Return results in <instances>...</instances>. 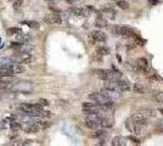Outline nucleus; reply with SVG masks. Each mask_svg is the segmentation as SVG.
<instances>
[{
  "instance_id": "1",
  "label": "nucleus",
  "mask_w": 163,
  "mask_h": 146,
  "mask_svg": "<svg viewBox=\"0 0 163 146\" xmlns=\"http://www.w3.org/2000/svg\"><path fill=\"white\" fill-rule=\"evenodd\" d=\"M102 112H105L102 106L96 102H84L83 104L84 115H101Z\"/></svg>"
},
{
  "instance_id": "2",
  "label": "nucleus",
  "mask_w": 163,
  "mask_h": 146,
  "mask_svg": "<svg viewBox=\"0 0 163 146\" xmlns=\"http://www.w3.org/2000/svg\"><path fill=\"white\" fill-rule=\"evenodd\" d=\"M125 127H127V129L134 135H140L142 133V127L140 124H138L132 117L125 121Z\"/></svg>"
},
{
  "instance_id": "3",
  "label": "nucleus",
  "mask_w": 163,
  "mask_h": 146,
  "mask_svg": "<svg viewBox=\"0 0 163 146\" xmlns=\"http://www.w3.org/2000/svg\"><path fill=\"white\" fill-rule=\"evenodd\" d=\"M89 38L91 40V43H105L107 40L106 34L102 31L96 29V31H91L89 34Z\"/></svg>"
},
{
  "instance_id": "4",
  "label": "nucleus",
  "mask_w": 163,
  "mask_h": 146,
  "mask_svg": "<svg viewBox=\"0 0 163 146\" xmlns=\"http://www.w3.org/2000/svg\"><path fill=\"white\" fill-rule=\"evenodd\" d=\"M96 74H97V77L100 79H102V80H113V79H116L117 77H116V74L117 73H113V70L111 71V70H97L96 71Z\"/></svg>"
},
{
  "instance_id": "5",
  "label": "nucleus",
  "mask_w": 163,
  "mask_h": 146,
  "mask_svg": "<svg viewBox=\"0 0 163 146\" xmlns=\"http://www.w3.org/2000/svg\"><path fill=\"white\" fill-rule=\"evenodd\" d=\"M136 66L139 68L140 72H142L144 74H151V70H150V65H148V61L145 57H139L136 61Z\"/></svg>"
},
{
  "instance_id": "6",
  "label": "nucleus",
  "mask_w": 163,
  "mask_h": 146,
  "mask_svg": "<svg viewBox=\"0 0 163 146\" xmlns=\"http://www.w3.org/2000/svg\"><path fill=\"white\" fill-rule=\"evenodd\" d=\"M44 22L46 25H54V26H58L62 23V18L58 16V13H51L44 17Z\"/></svg>"
},
{
  "instance_id": "7",
  "label": "nucleus",
  "mask_w": 163,
  "mask_h": 146,
  "mask_svg": "<svg viewBox=\"0 0 163 146\" xmlns=\"http://www.w3.org/2000/svg\"><path fill=\"white\" fill-rule=\"evenodd\" d=\"M132 118L138 123V124L141 125V127H146V125H148V117H147L146 115H144L142 112L135 113V115L132 116Z\"/></svg>"
},
{
  "instance_id": "8",
  "label": "nucleus",
  "mask_w": 163,
  "mask_h": 146,
  "mask_svg": "<svg viewBox=\"0 0 163 146\" xmlns=\"http://www.w3.org/2000/svg\"><path fill=\"white\" fill-rule=\"evenodd\" d=\"M70 12L74 16H78V17H87L89 15V10L88 9H84V7H78V6H72L70 7Z\"/></svg>"
},
{
  "instance_id": "9",
  "label": "nucleus",
  "mask_w": 163,
  "mask_h": 146,
  "mask_svg": "<svg viewBox=\"0 0 163 146\" xmlns=\"http://www.w3.org/2000/svg\"><path fill=\"white\" fill-rule=\"evenodd\" d=\"M115 80H116V83H117V85H118V88H119V90L122 91V93H125V91L130 90V85H129L128 82H125L124 79H121V78H116Z\"/></svg>"
},
{
  "instance_id": "10",
  "label": "nucleus",
  "mask_w": 163,
  "mask_h": 146,
  "mask_svg": "<svg viewBox=\"0 0 163 146\" xmlns=\"http://www.w3.org/2000/svg\"><path fill=\"white\" fill-rule=\"evenodd\" d=\"M121 36H124V38H135L136 34L129 27H121Z\"/></svg>"
},
{
  "instance_id": "11",
  "label": "nucleus",
  "mask_w": 163,
  "mask_h": 146,
  "mask_svg": "<svg viewBox=\"0 0 163 146\" xmlns=\"http://www.w3.org/2000/svg\"><path fill=\"white\" fill-rule=\"evenodd\" d=\"M26 133H29V134H37L39 129H40V127L38 123H33V122H29L28 124L26 125Z\"/></svg>"
},
{
  "instance_id": "12",
  "label": "nucleus",
  "mask_w": 163,
  "mask_h": 146,
  "mask_svg": "<svg viewBox=\"0 0 163 146\" xmlns=\"http://www.w3.org/2000/svg\"><path fill=\"white\" fill-rule=\"evenodd\" d=\"M95 26H96L97 28H106V27H107V21L102 16H99L96 20H95Z\"/></svg>"
},
{
  "instance_id": "13",
  "label": "nucleus",
  "mask_w": 163,
  "mask_h": 146,
  "mask_svg": "<svg viewBox=\"0 0 163 146\" xmlns=\"http://www.w3.org/2000/svg\"><path fill=\"white\" fill-rule=\"evenodd\" d=\"M127 143H125V138L123 136H115L112 140V145L113 146H124Z\"/></svg>"
},
{
  "instance_id": "14",
  "label": "nucleus",
  "mask_w": 163,
  "mask_h": 146,
  "mask_svg": "<svg viewBox=\"0 0 163 146\" xmlns=\"http://www.w3.org/2000/svg\"><path fill=\"white\" fill-rule=\"evenodd\" d=\"M96 52H97L99 55H101V56H106V55H110L111 50H110V48L101 45V46H99V48L96 49Z\"/></svg>"
},
{
  "instance_id": "15",
  "label": "nucleus",
  "mask_w": 163,
  "mask_h": 146,
  "mask_svg": "<svg viewBox=\"0 0 163 146\" xmlns=\"http://www.w3.org/2000/svg\"><path fill=\"white\" fill-rule=\"evenodd\" d=\"M10 128H11V130L12 131H19V130H21L22 129V124L19 122V121H11V123H10Z\"/></svg>"
},
{
  "instance_id": "16",
  "label": "nucleus",
  "mask_w": 163,
  "mask_h": 146,
  "mask_svg": "<svg viewBox=\"0 0 163 146\" xmlns=\"http://www.w3.org/2000/svg\"><path fill=\"white\" fill-rule=\"evenodd\" d=\"M17 40H20L21 43H26V44H28L29 43V40H30V36L29 35H27L25 33H20V34H17Z\"/></svg>"
},
{
  "instance_id": "17",
  "label": "nucleus",
  "mask_w": 163,
  "mask_h": 146,
  "mask_svg": "<svg viewBox=\"0 0 163 146\" xmlns=\"http://www.w3.org/2000/svg\"><path fill=\"white\" fill-rule=\"evenodd\" d=\"M6 33H7V35H13V34L17 35V34L22 33V29L19 28V27H11V28L6 29Z\"/></svg>"
},
{
  "instance_id": "18",
  "label": "nucleus",
  "mask_w": 163,
  "mask_h": 146,
  "mask_svg": "<svg viewBox=\"0 0 163 146\" xmlns=\"http://www.w3.org/2000/svg\"><path fill=\"white\" fill-rule=\"evenodd\" d=\"M106 135V131H105V128H99V129H95V131L91 134L93 138H101V136Z\"/></svg>"
},
{
  "instance_id": "19",
  "label": "nucleus",
  "mask_w": 163,
  "mask_h": 146,
  "mask_svg": "<svg viewBox=\"0 0 163 146\" xmlns=\"http://www.w3.org/2000/svg\"><path fill=\"white\" fill-rule=\"evenodd\" d=\"M25 66L23 65H21L20 62H17L13 65V71H15V74H20V73H23L25 72Z\"/></svg>"
},
{
  "instance_id": "20",
  "label": "nucleus",
  "mask_w": 163,
  "mask_h": 146,
  "mask_svg": "<svg viewBox=\"0 0 163 146\" xmlns=\"http://www.w3.org/2000/svg\"><path fill=\"white\" fill-rule=\"evenodd\" d=\"M141 112L144 113V115H146L147 117H153L156 115V112H155V110L151 108V107H144L141 110Z\"/></svg>"
},
{
  "instance_id": "21",
  "label": "nucleus",
  "mask_w": 163,
  "mask_h": 146,
  "mask_svg": "<svg viewBox=\"0 0 163 146\" xmlns=\"http://www.w3.org/2000/svg\"><path fill=\"white\" fill-rule=\"evenodd\" d=\"M133 90H134V93H136V94H145V88L138 83L133 85Z\"/></svg>"
},
{
  "instance_id": "22",
  "label": "nucleus",
  "mask_w": 163,
  "mask_h": 146,
  "mask_svg": "<svg viewBox=\"0 0 163 146\" xmlns=\"http://www.w3.org/2000/svg\"><path fill=\"white\" fill-rule=\"evenodd\" d=\"M22 25H27L29 28H34V29L39 28V23L38 22H35V21H23L22 22Z\"/></svg>"
},
{
  "instance_id": "23",
  "label": "nucleus",
  "mask_w": 163,
  "mask_h": 146,
  "mask_svg": "<svg viewBox=\"0 0 163 146\" xmlns=\"http://www.w3.org/2000/svg\"><path fill=\"white\" fill-rule=\"evenodd\" d=\"M117 5H118V7L122 9V10H128L129 9V4L127 1H124V0H118V1H117Z\"/></svg>"
},
{
  "instance_id": "24",
  "label": "nucleus",
  "mask_w": 163,
  "mask_h": 146,
  "mask_svg": "<svg viewBox=\"0 0 163 146\" xmlns=\"http://www.w3.org/2000/svg\"><path fill=\"white\" fill-rule=\"evenodd\" d=\"M22 5H23V1L22 0H13L12 1V6H13V9H21L22 7Z\"/></svg>"
},
{
  "instance_id": "25",
  "label": "nucleus",
  "mask_w": 163,
  "mask_h": 146,
  "mask_svg": "<svg viewBox=\"0 0 163 146\" xmlns=\"http://www.w3.org/2000/svg\"><path fill=\"white\" fill-rule=\"evenodd\" d=\"M103 12H106V13H108V15H110L112 18H115V16H116V11L113 10V9H110V7H105L102 10Z\"/></svg>"
},
{
  "instance_id": "26",
  "label": "nucleus",
  "mask_w": 163,
  "mask_h": 146,
  "mask_svg": "<svg viewBox=\"0 0 163 146\" xmlns=\"http://www.w3.org/2000/svg\"><path fill=\"white\" fill-rule=\"evenodd\" d=\"M156 128L160 131H163V119H158L156 121Z\"/></svg>"
},
{
  "instance_id": "27",
  "label": "nucleus",
  "mask_w": 163,
  "mask_h": 146,
  "mask_svg": "<svg viewBox=\"0 0 163 146\" xmlns=\"http://www.w3.org/2000/svg\"><path fill=\"white\" fill-rule=\"evenodd\" d=\"M155 99L157 100L158 102H163V94H162V93H157V94L155 95Z\"/></svg>"
},
{
  "instance_id": "28",
  "label": "nucleus",
  "mask_w": 163,
  "mask_h": 146,
  "mask_svg": "<svg viewBox=\"0 0 163 146\" xmlns=\"http://www.w3.org/2000/svg\"><path fill=\"white\" fill-rule=\"evenodd\" d=\"M38 124L40 128H48L49 125H50V123H48V122H44V121H39L38 122Z\"/></svg>"
},
{
  "instance_id": "29",
  "label": "nucleus",
  "mask_w": 163,
  "mask_h": 146,
  "mask_svg": "<svg viewBox=\"0 0 163 146\" xmlns=\"http://www.w3.org/2000/svg\"><path fill=\"white\" fill-rule=\"evenodd\" d=\"M38 102H39L40 105H43L44 107L49 106V101H48V100H45V99H40V100H38Z\"/></svg>"
},
{
  "instance_id": "30",
  "label": "nucleus",
  "mask_w": 163,
  "mask_h": 146,
  "mask_svg": "<svg viewBox=\"0 0 163 146\" xmlns=\"http://www.w3.org/2000/svg\"><path fill=\"white\" fill-rule=\"evenodd\" d=\"M129 140H132L134 144L140 145V140H139V139H136V138H134V136H129Z\"/></svg>"
},
{
  "instance_id": "31",
  "label": "nucleus",
  "mask_w": 163,
  "mask_h": 146,
  "mask_svg": "<svg viewBox=\"0 0 163 146\" xmlns=\"http://www.w3.org/2000/svg\"><path fill=\"white\" fill-rule=\"evenodd\" d=\"M22 144H23V145H30L32 144V140H25Z\"/></svg>"
},
{
  "instance_id": "32",
  "label": "nucleus",
  "mask_w": 163,
  "mask_h": 146,
  "mask_svg": "<svg viewBox=\"0 0 163 146\" xmlns=\"http://www.w3.org/2000/svg\"><path fill=\"white\" fill-rule=\"evenodd\" d=\"M160 112H161V113H163V110H162V108L160 110Z\"/></svg>"
},
{
  "instance_id": "33",
  "label": "nucleus",
  "mask_w": 163,
  "mask_h": 146,
  "mask_svg": "<svg viewBox=\"0 0 163 146\" xmlns=\"http://www.w3.org/2000/svg\"><path fill=\"white\" fill-rule=\"evenodd\" d=\"M48 1H54V0H48Z\"/></svg>"
}]
</instances>
